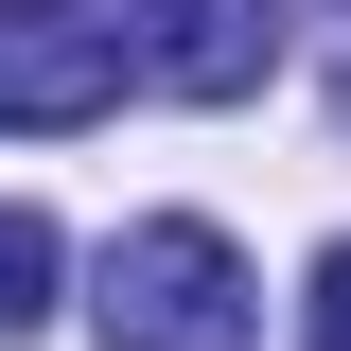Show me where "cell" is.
Wrapping results in <instances>:
<instances>
[{"mask_svg": "<svg viewBox=\"0 0 351 351\" xmlns=\"http://www.w3.org/2000/svg\"><path fill=\"white\" fill-rule=\"evenodd\" d=\"M246 334H263V299L211 211H141L88 281V351H246Z\"/></svg>", "mask_w": 351, "mask_h": 351, "instance_id": "6da1fadb", "label": "cell"}, {"mask_svg": "<svg viewBox=\"0 0 351 351\" xmlns=\"http://www.w3.org/2000/svg\"><path fill=\"white\" fill-rule=\"evenodd\" d=\"M141 88V36L106 18V0H0V123L53 141V123H106Z\"/></svg>", "mask_w": 351, "mask_h": 351, "instance_id": "7a4b0ae2", "label": "cell"}, {"mask_svg": "<svg viewBox=\"0 0 351 351\" xmlns=\"http://www.w3.org/2000/svg\"><path fill=\"white\" fill-rule=\"evenodd\" d=\"M263 53H281V18H263V0H176L158 36H141V71H158V88H193V106H246V88H263Z\"/></svg>", "mask_w": 351, "mask_h": 351, "instance_id": "3957f363", "label": "cell"}, {"mask_svg": "<svg viewBox=\"0 0 351 351\" xmlns=\"http://www.w3.org/2000/svg\"><path fill=\"white\" fill-rule=\"evenodd\" d=\"M53 281H71V263H53V228L0 193V334H36V316H53Z\"/></svg>", "mask_w": 351, "mask_h": 351, "instance_id": "277c9868", "label": "cell"}, {"mask_svg": "<svg viewBox=\"0 0 351 351\" xmlns=\"http://www.w3.org/2000/svg\"><path fill=\"white\" fill-rule=\"evenodd\" d=\"M299 351H351V246H316V299H299Z\"/></svg>", "mask_w": 351, "mask_h": 351, "instance_id": "5b68a950", "label": "cell"}, {"mask_svg": "<svg viewBox=\"0 0 351 351\" xmlns=\"http://www.w3.org/2000/svg\"><path fill=\"white\" fill-rule=\"evenodd\" d=\"M334 18H351V0H334Z\"/></svg>", "mask_w": 351, "mask_h": 351, "instance_id": "8992f818", "label": "cell"}]
</instances>
